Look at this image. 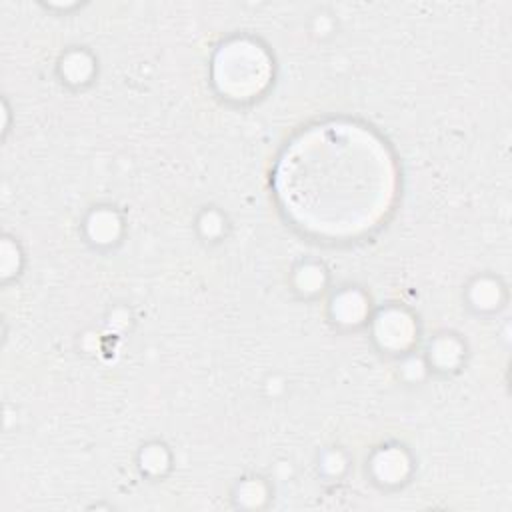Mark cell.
<instances>
[{
  "instance_id": "6da1fadb",
  "label": "cell",
  "mask_w": 512,
  "mask_h": 512,
  "mask_svg": "<svg viewBox=\"0 0 512 512\" xmlns=\"http://www.w3.org/2000/svg\"><path fill=\"white\" fill-rule=\"evenodd\" d=\"M276 190L288 214L326 236H354L372 228L394 194V168L384 144L354 124H324L296 138L284 152Z\"/></svg>"
},
{
  "instance_id": "7a4b0ae2",
  "label": "cell",
  "mask_w": 512,
  "mask_h": 512,
  "mask_svg": "<svg viewBox=\"0 0 512 512\" xmlns=\"http://www.w3.org/2000/svg\"><path fill=\"white\" fill-rule=\"evenodd\" d=\"M268 60L264 52L248 42H234L220 50L216 58V82L220 90L246 98L258 92L268 80Z\"/></svg>"
},
{
  "instance_id": "3957f363",
  "label": "cell",
  "mask_w": 512,
  "mask_h": 512,
  "mask_svg": "<svg viewBox=\"0 0 512 512\" xmlns=\"http://www.w3.org/2000/svg\"><path fill=\"white\" fill-rule=\"evenodd\" d=\"M380 320H382V322H380V328H384V332H380V338H382L386 344H390L392 340H394L396 344H402V340L408 338V332H402V328H400V320H402L400 314L382 316Z\"/></svg>"
}]
</instances>
